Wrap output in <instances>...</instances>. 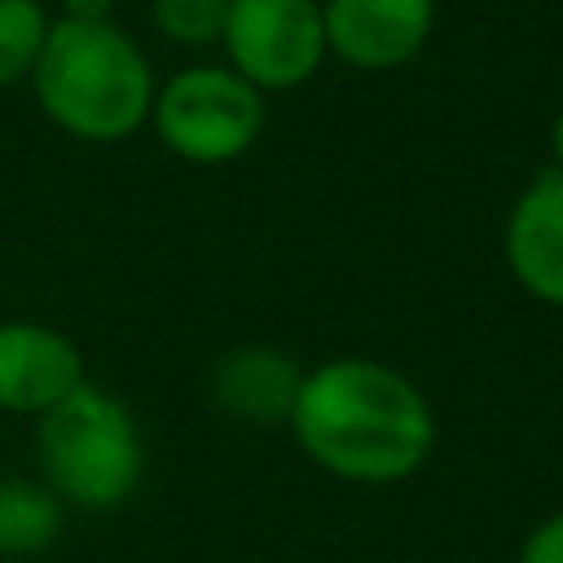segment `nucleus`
Listing matches in <instances>:
<instances>
[{"label": "nucleus", "instance_id": "12", "mask_svg": "<svg viewBox=\"0 0 563 563\" xmlns=\"http://www.w3.org/2000/svg\"><path fill=\"white\" fill-rule=\"evenodd\" d=\"M229 0H150L154 31L176 48H220Z\"/></svg>", "mask_w": 563, "mask_h": 563}, {"label": "nucleus", "instance_id": "14", "mask_svg": "<svg viewBox=\"0 0 563 563\" xmlns=\"http://www.w3.org/2000/svg\"><path fill=\"white\" fill-rule=\"evenodd\" d=\"M119 13V0H57V13L62 22H114Z\"/></svg>", "mask_w": 563, "mask_h": 563}, {"label": "nucleus", "instance_id": "9", "mask_svg": "<svg viewBox=\"0 0 563 563\" xmlns=\"http://www.w3.org/2000/svg\"><path fill=\"white\" fill-rule=\"evenodd\" d=\"M303 369L308 365H299L290 352H282L273 343H242V347H229L211 365L207 400L233 422H246V427L282 422L286 427L299 383H303Z\"/></svg>", "mask_w": 563, "mask_h": 563}, {"label": "nucleus", "instance_id": "7", "mask_svg": "<svg viewBox=\"0 0 563 563\" xmlns=\"http://www.w3.org/2000/svg\"><path fill=\"white\" fill-rule=\"evenodd\" d=\"M84 383V347L62 325L35 317L0 321V413L35 422Z\"/></svg>", "mask_w": 563, "mask_h": 563}, {"label": "nucleus", "instance_id": "6", "mask_svg": "<svg viewBox=\"0 0 563 563\" xmlns=\"http://www.w3.org/2000/svg\"><path fill=\"white\" fill-rule=\"evenodd\" d=\"M325 48L361 75H387L422 57L435 35V0H321Z\"/></svg>", "mask_w": 563, "mask_h": 563}, {"label": "nucleus", "instance_id": "13", "mask_svg": "<svg viewBox=\"0 0 563 563\" xmlns=\"http://www.w3.org/2000/svg\"><path fill=\"white\" fill-rule=\"evenodd\" d=\"M519 563H563V506L541 515L519 541Z\"/></svg>", "mask_w": 563, "mask_h": 563}, {"label": "nucleus", "instance_id": "4", "mask_svg": "<svg viewBox=\"0 0 563 563\" xmlns=\"http://www.w3.org/2000/svg\"><path fill=\"white\" fill-rule=\"evenodd\" d=\"M268 123V97L224 62H189L158 79L150 128L158 145L189 167H224L255 150Z\"/></svg>", "mask_w": 563, "mask_h": 563}, {"label": "nucleus", "instance_id": "1", "mask_svg": "<svg viewBox=\"0 0 563 563\" xmlns=\"http://www.w3.org/2000/svg\"><path fill=\"white\" fill-rule=\"evenodd\" d=\"M286 427L317 471L361 488L413 479L440 440L427 391L378 356L308 365Z\"/></svg>", "mask_w": 563, "mask_h": 563}, {"label": "nucleus", "instance_id": "15", "mask_svg": "<svg viewBox=\"0 0 563 563\" xmlns=\"http://www.w3.org/2000/svg\"><path fill=\"white\" fill-rule=\"evenodd\" d=\"M550 167L563 172V106L554 110V123H550Z\"/></svg>", "mask_w": 563, "mask_h": 563}, {"label": "nucleus", "instance_id": "5", "mask_svg": "<svg viewBox=\"0 0 563 563\" xmlns=\"http://www.w3.org/2000/svg\"><path fill=\"white\" fill-rule=\"evenodd\" d=\"M220 62L255 92H295L330 57L321 0H229Z\"/></svg>", "mask_w": 563, "mask_h": 563}, {"label": "nucleus", "instance_id": "10", "mask_svg": "<svg viewBox=\"0 0 563 563\" xmlns=\"http://www.w3.org/2000/svg\"><path fill=\"white\" fill-rule=\"evenodd\" d=\"M66 528V506L35 475L0 479V559H35L57 545Z\"/></svg>", "mask_w": 563, "mask_h": 563}, {"label": "nucleus", "instance_id": "8", "mask_svg": "<svg viewBox=\"0 0 563 563\" xmlns=\"http://www.w3.org/2000/svg\"><path fill=\"white\" fill-rule=\"evenodd\" d=\"M501 260L528 299L563 312V172L541 167L515 194L501 224Z\"/></svg>", "mask_w": 563, "mask_h": 563}, {"label": "nucleus", "instance_id": "11", "mask_svg": "<svg viewBox=\"0 0 563 563\" xmlns=\"http://www.w3.org/2000/svg\"><path fill=\"white\" fill-rule=\"evenodd\" d=\"M48 26L53 13L44 9V0H0V92L31 84Z\"/></svg>", "mask_w": 563, "mask_h": 563}, {"label": "nucleus", "instance_id": "2", "mask_svg": "<svg viewBox=\"0 0 563 563\" xmlns=\"http://www.w3.org/2000/svg\"><path fill=\"white\" fill-rule=\"evenodd\" d=\"M154 92V62L132 31L119 22L53 18L44 53L31 70V97L62 136L119 145L150 128Z\"/></svg>", "mask_w": 563, "mask_h": 563}, {"label": "nucleus", "instance_id": "3", "mask_svg": "<svg viewBox=\"0 0 563 563\" xmlns=\"http://www.w3.org/2000/svg\"><path fill=\"white\" fill-rule=\"evenodd\" d=\"M145 462L136 413L92 378L35 418V471L66 510H119L136 497Z\"/></svg>", "mask_w": 563, "mask_h": 563}]
</instances>
